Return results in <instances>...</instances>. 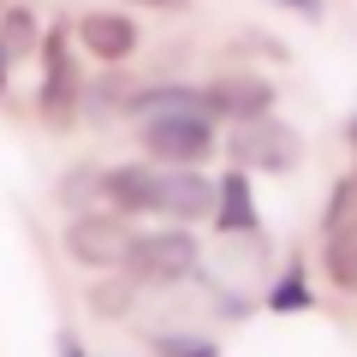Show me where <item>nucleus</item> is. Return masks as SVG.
<instances>
[{
    "label": "nucleus",
    "instance_id": "obj_1",
    "mask_svg": "<svg viewBox=\"0 0 357 357\" xmlns=\"http://www.w3.org/2000/svg\"><path fill=\"white\" fill-rule=\"evenodd\" d=\"M60 250H66V262L107 274V268H119V262H126V250H131V220L114 215V208H84V215L66 220Z\"/></svg>",
    "mask_w": 357,
    "mask_h": 357
},
{
    "label": "nucleus",
    "instance_id": "obj_2",
    "mask_svg": "<svg viewBox=\"0 0 357 357\" xmlns=\"http://www.w3.org/2000/svg\"><path fill=\"white\" fill-rule=\"evenodd\" d=\"M131 280H149V286H173V280H191L197 274V238L185 227H161V232H131V250L119 262Z\"/></svg>",
    "mask_w": 357,
    "mask_h": 357
},
{
    "label": "nucleus",
    "instance_id": "obj_3",
    "mask_svg": "<svg viewBox=\"0 0 357 357\" xmlns=\"http://www.w3.org/2000/svg\"><path fill=\"white\" fill-rule=\"evenodd\" d=\"M137 137L161 167H203L215 155L208 114H149V119H137Z\"/></svg>",
    "mask_w": 357,
    "mask_h": 357
},
{
    "label": "nucleus",
    "instance_id": "obj_4",
    "mask_svg": "<svg viewBox=\"0 0 357 357\" xmlns=\"http://www.w3.org/2000/svg\"><path fill=\"white\" fill-rule=\"evenodd\" d=\"M227 155L238 167H268V173H292L298 155H304V137H298L286 119L262 114V119H238L227 137Z\"/></svg>",
    "mask_w": 357,
    "mask_h": 357
},
{
    "label": "nucleus",
    "instance_id": "obj_5",
    "mask_svg": "<svg viewBox=\"0 0 357 357\" xmlns=\"http://www.w3.org/2000/svg\"><path fill=\"white\" fill-rule=\"evenodd\" d=\"M203 102H208V119H262L274 114V84L256 72H220L215 84L203 89Z\"/></svg>",
    "mask_w": 357,
    "mask_h": 357
},
{
    "label": "nucleus",
    "instance_id": "obj_6",
    "mask_svg": "<svg viewBox=\"0 0 357 357\" xmlns=\"http://www.w3.org/2000/svg\"><path fill=\"white\" fill-rule=\"evenodd\" d=\"M161 173L167 167L155 161V167H143V161H131V167H107L102 173V203H114V215H161Z\"/></svg>",
    "mask_w": 357,
    "mask_h": 357
},
{
    "label": "nucleus",
    "instance_id": "obj_7",
    "mask_svg": "<svg viewBox=\"0 0 357 357\" xmlns=\"http://www.w3.org/2000/svg\"><path fill=\"white\" fill-rule=\"evenodd\" d=\"M215 203H220V185L203 173V167H167L161 173V215H173L178 227L208 220Z\"/></svg>",
    "mask_w": 357,
    "mask_h": 357
},
{
    "label": "nucleus",
    "instance_id": "obj_8",
    "mask_svg": "<svg viewBox=\"0 0 357 357\" xmlns=\"http://www.w3.org/2000/svg\"><path fill=\"white\" fill-rule=\"evenodd\" d=\"M77 42L89 48V60H131V48H137V24H131L126 13H84L77 18Z\"/></svg>",
    "mask_w": 357,
    "mask_h": 357
},
{
    "label": "nucleus",
    "instance_id": "obj_9",
    "mask_svg": "<svg viewBox=\"0 0 357 357\" xmlns=\"http://www.w3.org/2000/svg\"><path fill=\"white\" fill-rule=\"evenodd\" d=\"M321 268L340 292H357V220H340L328 232V250H321Z\"/></svg>",
    "mask_w": 357,
    "mask_h": 357
},
{
    "label": "nucleus",
    "instance_id": "obj_10",
    "mask_svg": "<svg viewBox=\"0 0 357 357\" xmlns=\"http://www.w3.org/2000/svg\"><path fill=\"white\" fill-rule=\"evenodd\" d=\"M42 107H48L54 119H66V107H77V72H72V60H66V36H54V48H48V84H42Z\"/></svg>",
    "mask_w": 357,
    "mask_h": 357
},
{
    "label": "nucleus",
    "instance_id": "obj_11",
    "mask_svg": "<svg viewBox=\"0 0 357 357\" xmlns=\"http://www.w3.org/2000/svg\"><path fill=\"white\" fill-rule=\"evenodd\" d=\"M215 220H220V232H256V208H250V185H244V173H227V178H220Z\"/></svg>",
    "mask_w": 357,
    "mask_h": 357
},
{
    "label": "nucleus",
    "instance_id": "obj_12",
    "mask_svg": "<svg viewBox=\"0 0 357 357\" xmlns=\"http://www.w3.org/2000/svg\"><path fill=\"white\" fill-rule=\"evenodd\" d=\"M131 304H137V280H131V274H114V268H107V280L89 292V316H102V321L131 316Z\"/></svg>",
    "mask_w": 357,
    "mask_h": 357
},
{
    "label": "nucleus",
    "instance_id": "obj_13",
    "mask_svg": "<svg viewBox=\"0 0 357 357\" xmlns=\"http://www.w3.org/2000/svg\"><path fill=\"white\" fill-rule=\"evenodd\" d=\"M54 197H60L72 215H84L89 203H102V173H96V167H77V173H66L60 185H54Z\"/></svg>",
    "mask_w": 357,
    "mask_h": 357
},
{
    "label": "nucleus",
    "instance_id": "obj_14",
    "mask_svg": "<svg viewBox=\"0 0 357 357\" xmlns=\"http://www.w3.org/2000/svg\"><path fill=\"white\" fill-rule=\"evenodd\" d=\"M30 48H36V18H30L24 6H6V24H0V54H6V60H24Z\"/></svg>",
    "mask_w": 357,
    "mask_h": 357
},
{
    "label": "nucleus",
    "instance_id": "obj_15",
    "mask_svg": "<svg viewBox=\"0 0 357 357\" xmlns=\"http://www.w3.org/2000/svg\"><path fill=\"white\" fill-rule=\"evenodd\" d=\"M304 304H310V286H304V274H298V268L286 274L280 286H268V310H304Z\"/></svg>",
    "mask_w": 357,
    "mask_h": 357
},
{
    "label": "nucleus",
    "instance_id": "obj_16",
    "mask_svg": "<svg viewBox=\"0 0 357 357\" xmlns=\"http://www.w3.org/2000/svg\"><path fill=\"white\" fill-rule=\"evenodd\" d=\"M155 357H220L208 340H155Z\"/></svg>",
    "mask_w": 357,
    "mask_h": 357
},
{
    "label": "nucleus",
    "instance_id": "obj_17",
    "mask_svg": "<svg viewBox=\"0 0 357 357\" xmlns=\"http://www.w3.org/2000/svg\"><path fill=\"white\" fill-rule=\"evenodd\" d=\"M292 13H304V18H321V0H286Z\"/></svg>",
    "mask_w": 357,
    "mask_h": 357
},
{
    "label": "nucleus",
    "instance_id": "obj_18",
    "mask_svg": "<svg viewBox=\"0 0 357 357\" xmlns=\"http://www.w3.org/2000/svg\"><path fill=\"white\" fill-rule=\"evenodd\" d=\"M60 357H89V351H84V345L72 340V333H66V340H60Z\"/></svg>",
    "mask_w": 357,
    "mask_h": 357
},
{
    "label": "nucleus",
    "instance_id": "obj_19",
    "mask_svg": "<svg viewBox=\"0 0 357 357\" xmlns=\"http://www.w3.org/2000/svg\"><path fill=\"white\" fill-rule=\"evenodd\" d=\"M131 6H185V0H131Z\"/></svg>",
    "mask_w": 357,
    "mask_h": 357
},
{
    "label": "nucleus",
    "instance_id": "obj_20",
    "mask_svg": "<svg viewBox=\"0 0 357 357\" xmlns=\"http://www.w3.org/2000/svg\"><path fill=\"white\" fill-rule=\"evenodd\" d=\"M0 89H6V54H0Z\"/></svg>",
    "mask_w": 357,
    "mask_h": 357
},
{
    "label": "nucleus",
    "instance_id": "obj_21",
    "mask_svg": "<svg viewBox=\"0 0 357 357\" xmlns=\"http://www.w3.org/2000/svg\"><path fill=\"white\" fill-rule=\"evenodd\" d=\"M345 137H351V143H357V119H351V126H345Z\"/></svg>",
    "mask_w": 357,
    "mask_h": 357
},
{
    "label": "nucleus",
    "instance_id": "obj_22",
    "mask_svg": "<svg viewBox=\"0 0 357 357\" xmlns=\"http://www.w3.org/2000/svg\"><path fill=\"white\" fill-rule=\"evenodd\" d=\"M351 191H357V173H351Z\"/></svg>",
    "mask_w": 357,
    "mask_h": 357
}]
</instances>
